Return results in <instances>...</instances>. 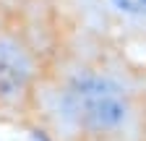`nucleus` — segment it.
Here are the masks:
<instances>
[{
  "label": "nucleus",
  "instance_id": "1",
  "mask_svg": "<svg viewBox=\"0 0 146 141\" xmlns=\"http://www.w3.org/2000/svg\"><path fill=\"white\" fill-rule=\"evenodd\" d=\"M52 141H131L138 110L133 92L112 70H65L50 89Z\"/></svg>",
  "mask_w": 146,
  "mask_h": 141
},
{
  "label": "nucleus",
  "instance_id": "2",
  "mask_svg": "<svg viewBox=\"0 0 146 141\" xmlns=\"http://www.w3.org/2000/svg\"><path fill=\"white\" fill-rule=\"evenodd\" d=\"M36 76V60L31 47L18 34L0 31V112L18 107Z\"/></svg>",
  "mask_w": 146,
  "mask_h": 141
},
{
  "label": "nucleus",
  "instance_id": "3",
  "mask_svg": "<svg viewBox=\"0 0 146 141\" xmlns=\"http://www.w3.org/2000/svg\"><path fill=\"white\" fill-rule=\"evenodd\" d=\"M104 8H110L115 16L133 24H143L146 21V0H102Z\"/></svg>",
  "mask_w": 146,
  "mask_h": 141
},
{
  "label": "nucleus",
  "instance_id": "4",
  "mask_svg": "<svg viewBox=\"0 0 146 141\" xmlns=\"http://www.w3.org/2000/svg\"><path fill=\"white\" fill-rule=\"evenodd\" d=\"M29 141H52V138H50V133H47V131H42V128H34V131L29 133Z\"/></svg>",
  "mask_w": 146,
  "mask_h": 141
}]
</instances>
